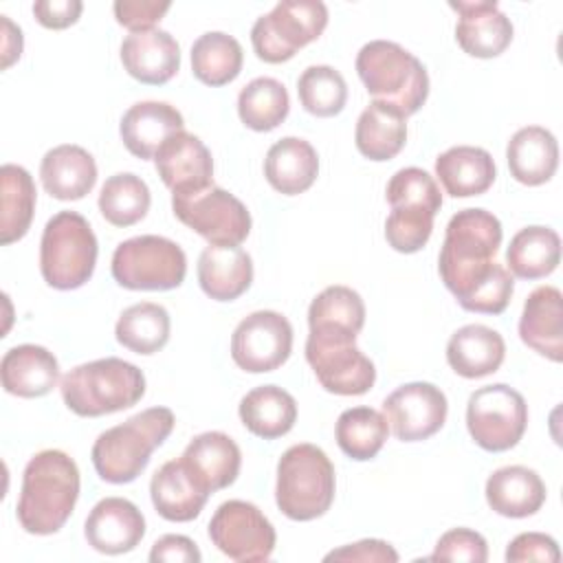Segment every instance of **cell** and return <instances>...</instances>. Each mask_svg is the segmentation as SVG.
<instances>
[{
  "mask_svg": "<svg viewBox=\"0 0 563 563\" xmlns=\"http://www.w3.org/2000/svg\"><path fill=\"white\" fill-rule=\"evenodd\" d=\"M180 460L207 493L231 486L242 466L240 446L222 431H205L196 435L183 451Z\"/></svg>",
  "mask_w": 563,
  "mask_h": 563,
  "instance_id": "cell-20",
  "label": "cell"
},
{
  "mask_svg": "<svg viewBox=\"0 0 563 563\" xmlns=\"http://www.w3.org/2000/svg\"><path fill=\"white\" fill-rule=\"evenodd\" d=\"M290 110L288 90L273 77H257L249 81L238 95L240 121L255 132L275 130Z\"/></svg>",
  "mask_w": 563,
  "mask_h": 563,
  "instance_id": "cell-40",
  "label": "cell"
},
{
  "mask_svg": "<svg viewBox=\"0 0 563 563\" xmlns=\"http://www.w3.org/2000/svg\"><path fill=\"white\" fill-rule=\"evenodd\" d=\"M559 559H561V552L556 541L543 532H521L506 548L508 563H523V561L556 563Z\"/></svg>",
  "mask_w": 563,
  "mask_h": 563,
  "instance_id": "cell-47",
  "label": "cell"
},
{
  "mask_svg": "<svg viewBox=\"0 0 563 563\" xmlns=\"http://www.w3.org/2000/svg\"><path fill=\"white\" fill-rule=\"evenodd\" d=\"M488 506L510 519H523L541 510L545 504V484L539 477L537 471L512 464L497 468L488 479L484 488Z\"/></svg>",
  "mask_w": 563,
  "mask_h": 563,
  "instance_id": "cell-27",
  "label": "cell"
},
{
  "mask_svg": "<svg viewBox=\"0 0 563 563\" xmlns=\"http://www.w3.org/2000/svg\"><path fill=\"white\" fill-rule=\"evenodd\" d=\"M84 534L88 545L101 554H125L145 537V517L130 499L103 497L86 517Z\"/></svg>",
  "mask_w": 563,
  "mask_h": 563,
  "instance_id": "cell-17",
  "label": "cell"
},
{
  "mask_svg": "<svg viewBox=\"0 0 563 563\" xmlns=\"http://www.w3.org/2000/svg\"><path fill=\"white\" fill-rule=\"evenodd\" d=\"M501 238V222L486 209H462L446 224L438 271L446 290L468 312L501 314L510 303L512 275L493 260Z\"/></svg>",
  "mask_w": 563,
  "mask_h": 563,
  "instance_id": "cell-1",
  "label": "cell"
},
{
  "mask_svg": "<svg viewBox=\"0 0 563 563\" xmlns=\"http://www.w3.org/2000/svg\"><path fill=\"white\" fill-rule=\"evenodd\" d=\"M429 559L431 561L484 563L488 559V545L479 532H475L471 528H453L438 539L435 550Z\"/></svg>",
  "mask_w": 563,
  "mask_h": 563,
  "instance_id": "cell-45",
  "label": "cell"
},
{
  "mask_svg": "<svg viewBox=\"0 0 563 563\" xmlns=\"http://www.w3.org/2000/svg\"><path fill=\"white\" fill-rule=\"evenodd\" d=\"M169 2H152V0H117L112 4L114 18L130 33H141L154 29V24L169 11Z\"/></svg>",
  "mask_w": 563,
  "mask_h": 563,
  "instance_id": "cell-46",
  "label": "cell"
},
{
  "mask_svg": "<svg viewBox=\"0 0 563 563\" xmlns=\"http://www.w3.org/2000/svg\"><path fill=\"white\" fill-rule=\"evenodd\" d=\"M433 213L416 207H394L385 220V240L398 253L420 251L433 231Z\"/></svg>",
  "mask_w": 563,
  "mask_h": 563,
  "instance_id": "cell-44",
  "label": "cell"
},
{
  "mask_svg": "<svg viewBox=\"0 0 563 563\" xmlns=\"http://www.w3.org/2000/svg\"><path fill=\"white\" fill-rule=\"evenodd\" d=\"M449 413L446 396L433 383L400 385L383 400V416L391 433L402 442H420L435 435Z\"/></svg>",
  "mask_w": 563,
  "mask_h": 563,
  "instance_id": "cell-15",
  "label": "cell"
},
{
  "mask_svg": "<svg viewBox=\"0 0 563 563\" xmlns=\"http://www.w3.org/2000/svg\"><path fill=\"white\" fill-rule=\"evenodd\" d=\"M185 130L183 114L165 101H139L121 117L119 134L130 154L141 161L154 158L156 152L178 132Z\"/></svg>",
  "mask_w": 563,
  "mask_h": 563,
  "instance_id": "cell-19",
  "label": "cell"
},
{
  "mask_svg": "<svg viewBox=\"0 0 563 563\" xmlns=\"http://www.w3.org/2000/svg\"><path fill=\"white\" fill-rule=\"evenodd\" d=\"M2 18V68H9L22 55V31L7 15Z\"/></svg>",
  "mask_w": 563,
  "mask_h": 563,
  "instance_id": "cell-51",
  "label": "cell"
},
{
  "mask_svg": "<svg viewBox=\"0 0 563 563\" xmlns=\"http://www.w3.org/2000/svg\"><path fill=\"white\" fill-rule=\"evenodd\" d=\"M59 391L73 413L99 418L134 407L145 394V376L136 365L106 356L66 372Z\"/></svg>",
  "mask_w": 563,
  "mask_h": 563,
  "instance_id": "cell-4",
  "label": "cell"
},
{
  "mask_svg": "<svg viewBox=\"0 0 563 563\" xmlns=\"http://www.w3.org/2000/svg\"><path fill=\"white\" fill-rule=\"evenodd\" d=\"M297 95L306 112H310L312 117L328 119L345 108L347 84L336 68L328 64H317L308 66L299 75Z\"/></svg>",
  "mask_w": 563,
  "mask_h": 563,
  "instance_id": "cell-42",
  "label": "cell"
},
{
  "mask_svg": "<svg viewBox=\"0 0 563 563\" xmlns=\"http://www.w3.org/2000/svg\"><path fill=\"white\" fill-rule=\"evenodd\" d=\"M334 466L323 449L301 442L286 449L277 462L275 501L292 521H312L334 501Z\"/></svg>",
  "mask_w": 563,
  "mask_h": 563,
  "instance_id": "cell-6",
  "label": "cell"
},
{
  "mask_svg": "<svg viewBox=\"0 0 563 563\" xmlns=\"http://www.w3.org/2000/svg\"><path fill=\"white\" fill-rule=\"evenodd\" d=\"M506 356L504 336L482 323L455 330L446 343V361L462 378H484L495 374Z\"/></svg>",
  "mask_w": 563,
  "mask_h": 563,
  "instance_id": "cell-28",
  "label": "cell"
},
{
  "mask_svg": "<svg viewBox=\"0 0 563 563\" xmlns=\"http://www.w3.org/2000/svg\"><path fill=\"white\" fill-rule=\"evenodd\" d=\"M79 499V468L59 449L35 453L22 473L18 521L29 534H55L64 528Z\"/></svg>",
  "mask_w": 563,
  "mask_h": 563,
  "instance_id": "cell-2",
  "label": "cell"
},
{
  "mask_svg": "<svg viewBox=\"0 0 563 563\" xmlns=\"http://www.w3.org/2000/svg\"><path fill=\"white\" fill-rule=\"evenodd\" d=\"M356 150L376 163L394 158L407 141V117L385 101H372L354 130Z\"/></svg>",
  "mask_w": 563,
  "mask_h": 563,
  "instance_id": "cell-32",
  "label": "cell"
},
{
  "mask_svg": "<svg viewBox=\"0 0 563 563\" xmlns=\"http://www.w3.org/2000/svg\"><path fill=\"white\" fill-rule=\"evenodd\" d=\"M561 290L554 286L534 288L519 319L521 341L537 354L561 363L563 358V303Z\"/></svg>",
  "mask_w": 563,
  "mask_h": 563,
  "instance_id": "cell-22",
  "label": "cell"
},
{
  "mask_svg": "<svg viewBox=\"0 0 563 563\" xmlns=\"http://www.w3.org/2000/svg\"><path fill=\"white\" fill-rule=\"evenodd\" d=\"M325 561H363V563H396L398 552L380 539H363L323 556Z\"/></svg>",
  "mask_w": 563,
  "mask_h": 563,
  "instance_id": "cell-48",
  "label": "cell"
},
{
  "mask_svg": "<svg viewBox=\"0 0 563 563\" xmlns=\"http://www.w3.org/2000/svg\"><path fill=\"white\" fill-rule=\"evenodd\" d=\"M169 312L154 301H141L125 308L114 325L117 341L134 354H156L169 341Z\"/></svg>",
  "mask_w": 563,
  "mask_h": 563,
  "instance_id": "cell-36",
  "label": "cell"
},
{
  "mask_svg": "<svg viewBox=\"0 0 563 563\" xmlns=\"http://www.w3.org/2000/svg\"><path fill=\"white\" fill-rule=\"evenodd\" d=\"M528 427V405L510 385L475 389L466 402V429L477 446L501 453L519 444Z\"/></svg>",
  "mask_w": 563,
  "mask_h": 563,
  "instance_id": "cell-10",
  "label": "cell"
},
{
  "mask_svg": "<svg viewBox=\"0 0 563 563\" xmlns=\"http://www.w3.org/2000/svg\"><path fill=\"white\" fill-rule=\"evenodd\" d=\"M97 238L88 220L77 211L55 213L40 242V273L51 288H81L95 273Z\"/></svg>",
  "mask_w": 563,
  "mask_h": 563,
  "instance_id": "cell-7",
  "label": "cell"
},
{
  "mask_svg": "<svg viewBox=\"0 0 563 563\" xmlns=\"http://www.w3.org/2000/svg\"><path fill=\"white\" fill-rule=\"evenodd\" d=\"M308 325L317 332L356 336L365 325V303L350 286H328L312 299L308 308Z\"/></svg>",
  "mask_w": 563,
  "mask_h": 563,
  "instance_id": "cell-38",
  "label": "cell"
},
{
  "mask_svg": "<svg viewBox=\"0 0 563 563\" xmlns=\"http://www.w3.org/2000/svg\"><path fill=\"white\" fill-rule=\"evenodd\" d=\"M209 539L224 556L240 563H255L271 559L277 534L255 504L229 499L213 512Z\"/></svg>",
  "mask_w": 563,
  "mask_h": 563,
  "instance_id": "cell-13",
  "label": "cell"
},
{
  "mask_svg": "<svg viewBox=\"0 0 563 563\" xmlns=\"http://www.w3.org/2000/svg\"><path fill=\"white\" fill-rule=\"evenodd\" d=\"M306 361L321 387L336 396H361L374 387L376 367L356 347V336L310 330Z\"/></svg>",
  "mask_w": 563,
  "mask_h": 563,
  "instance_id": "cell-11",
  "label": "cell"
},
{
  "mask_svg": "<svg viewBox=\"0 0 563 563\" xmlns=\"http://www.w3.org/2000/svg\"><path fill=\"white\" fill-rule=\"evenodd\" d=\"M211 493H207L187 471L183 460L165 462L150 482V497L156 512L176 523L196 519Z\"/></svg>",
  "mask_w": 563,
  "mask_h": 563,
  "instance_id": "cell-25",
  "label": "cell"
},
{
  "mask_svg": "<svg viewBox=\"0 0 563 563\" xmlns=\"http://www.w3.org/2000/svg\"><path fill=\"white\" fill-rule=\"evenodd\" d=\"M174 424L172 409L150 407L106 429L90 451L97 475L108 484L134 482L145 471L152 453L169 438Z\"/></svg>",
  "mask_w": 563,
  "mask_h": 563,
  "instance_id": "cell-3",
  "label": "cell"
},
{
  "mask_svg": "<svg viewBox=\"0 0 563 563\" xmlns=\"http://www.w3.org/2000/svg\"><path fill=\"white\" fill-rule=\"evenodd\" d=\"M156 172L172 196H189L213 185L209 147L189 132L174 134L154 156Z\"/></svg>",
  "mask_w": 563,
  "mask_h": 563,
  "instance_id": "cell-16",
  "label": "cell"
},
{
  "mask_svg": "<svg viewBox=\"0 0 563 563\" xmlns=\"http://www.w3.org/2000/svg\"><path fill=\"white\" fill-rule=\"evenodd\" d=\"M242 424L262 440L286 435L297 420L295 398L277 385H260L251 389L238 407Z\"/></svg>",
  "mask_w": 563,
  "mask_h": 563,
  "instance_id": "cell-33",
  "label": "cell"
},
{
  "mask_svg": "<svg viewBox=\"0 0 563 563\" xmlns=\"http://www.w3.org/2000/svg\"><path fill=\"white\" fill-rule=\"evenodd\" d=\"M356 73L376 101L394 106L405 117L416 114L429 97L427 68L396 42H367L356 55Z\"/></svg>",
  "mask_w": 563,
  "mask_h": 563,
  "instance_id": "cell-5",
  "label": "cell"
},
{
  "mask_svg": "<svg viewBox=\"0 0 563 563\" xmlns=\"http://www.w3.org/2000/svg\"><path fill=\"white\" fill-rule=\"evenodd\" d=\"M112 277L128 290H172L187 275L185 251L161 235H136L112 253Z\"/></svg>",
  "mask_w": 563,
  "mask_h": 563,
  "instance_id": "cell-8",
  "label": "cell"
},
{
  "mask_svg": "<svg viewBox=\"0 0 563 563\" xmlns=\"http://www.w3.org/2000/svg\"><path fill=\"white\" fill-rule=\"evenodd\" d=\"M2 218H0V242L13 244L22 240L31 227L35 213V183L31 174L13 163L2 165Z\"/></svg>",
  "mask_w": 563,
  "mask_h": 563,
  "instance_id": "cell-37",
  "label": "cell"
},
{
  "mask_svg": "<svg viewBox=\"0 0 563 563\" xmlns=\"http://www.w3.org/2000/svg\"><path fill=\"white\" fill-rule=\"evenodd\" d=\"M319 174L317 150L299 136H284L273 143L264 158V176L268 185L284 194L297 196L312 187Z\"/></svg>",
  "mask_w": 563,
  "mask_h": 563,
  "instance_id": "cell-30",
  "label": "cell"
},
{
  "mask_svg": "<svg viewBox=\"0 0 563 563\" xmlns=\"http://www.w3.org/2000/svg\"><path fill=\"white\" fill-rule=\"evenodd\" d=\"M292 352V325L275 310H257L244 317L231 334L233 363L251 374L282 367Z\"/></svg>",
  "mask_w": 563,
  "mask_h": 563,
  "instance_id": "cell-14",
  "label": "cell"
},
{
  "mask_svg": "<svg viewBox=\"0 0 563 563\" xmlns=\"http://www.w3.org/2000/svg\"><path fill=\"white\" fill-rule=\"evenodd\" d=\"M389 435V424L385 416L372 407L345 409L334 427V438L339 449L356 460L367 462L378 455Z\"/></svg>",
  "mask_w": 563,
  "mask_h": 563,
  "instance_id": "cell-39",
  "label": "cell"
},
{
  "mask_svg": "<svg viewBox=\"0 0 563 563\" xmlns=\"http://www.w3.org/2000/svg\"><path fill=\"white\" fill-rule=\"evenodd\" d=\"M561 262V238L554 229L532 224L517 231L506 251L508 273L519 279H541Z\"/></svg>",
  "mask_w": 563,
  "mask_h": 563,
  "instance_id": "cell-34",
  "label": "cell"
},
{
  "mask_svg": "<svg viewBox=\"0 0 563 563\" xmlns=\"http://www.w3.org/2000/svg\"><path fill=\"white\" fill-rule=\"evenodd\" d=\"M435 176L451 198H471L490 189L497 169L484 147L455 145L435 158Z\"/></svg>",
  "mask_w": 563,
  "mask_h": 563,
  "instance_id": "cell-31",
  "label": "cell"
},
{
  "mask_svg": "<svg viewBox=\"0 0 563 563\" xmlns=\"http://www.w3.org/2000/svg\"><path fill=\"white\" fill-rule=\"evenodd\" d=\"M200 559L198 545L185 534H163L150 550L152 563H198Z\"/></svg>",
  "mask_w": 563,
  "mask_h": 563,
  "instance_id": "cell-49",
  "label": "cell"
},
{
  "mask_svg": "<svg viewBox=\"0 0 563 563\" xmlns=\"http://www.w3.org/2000/svg\"><path fill=\"white\" fill-rule=\"evenodd\" d=\"M328 26V7L319 0H282L260 15L251 29L255 55L266 64H282L314 42Z\"/></svg>",
  "mask_w": 563,
  "mask_h": 563,
  "instance_id": "cell-9",
  "label": "cell"
},
{
  "mask_svg": "<svg viewBox=\"0 0 563 563\" xmlns=\"http://www.w3.org/2000/svg\"><path fill=\"white\" fill-rule=\"evenodd\" d=\"M0 378L7 394L18 398H40L57 385L59 363L55 354L42 345H15L2 356Z\"/></svg>",
  "mask_w": 563,
  "mask_h": 563,
  "instance_id": "cell-23",
  "label": "cell"
},
{
  "mask_svg": "<svg viewBox=\"0 0 563 563\" xmlns=\"http://www.w3.org/2000/svg\"><path fill=\"white\" fill-rule=\"evenodd\" d=\"M253 260L242 246L209 244L198 257V284L216 301H233L251 288Z\"/></svg>",
  "mask_w": 563,
  "mask_h": 563,
  "instance_id": "cell-24",
  "label": "cell"
},
{
  "mask_svg": "<svg viewBox=\"0 0 563 563\" xmlns=\"http://www.w3.org/2000/svg\"><path fill=\"white\" fill-rule=\"evenodd\" d=\"M244 64L240 42L222 31L202 33L191 44V73L205 86L218 88L231 84Z\"/></svg>",
  "mask_w": 563,
  "mask_h": 563,
  "instance_id": "cell-35",
  "label": "cell"
},
{
  "mask_svg": "<svg viewBox=\"0 0 563 563\" xmlns=\"http://www.w3.org/2000/svg\"><path fill=\"white\" fill-rule=\"evenodd\" d=\"M510 176L528 187L548 183L559 167V143L554 134L541 125L517 130L506 147Z\"/></svg>",
  "mask_w": 563,
  "mask_h": 563,
  "instance_id": "cell-29",
  "label": "cell"
},
{
  "mask_svg": "<svg viewBox=\"0 0 563 563\" xmlns=\"http://www.w3.org/2000/svg\"><path fill=\"white\" fill-rule=\"evenodd\" d=\"M457 11L455 40L460 48L479 59L501 55L512 42V22L499 11L497 2H449Z\"/></svg>",
  "mask_w": 563,
  "mask_h": 563,
  "instance_id": "cell-18",
  "label": "cell"
},
{
  "mask_svg": "<svg viewBox=\"0 0 563 563\" xmlns=\"http://www.w3.org/2000/svg\"><path fill=\"white\" fill-rule=\"evenodd\" d=\"M172 211L209 244L240 246L251 233V213L244 202L216 185L189 196H172Z\"/></svg>",
  "mask_w": 563,
  "mask_h": 563,
  "instance_id": "cell-12",
  "label": "cell"
},
{
  "mask_svg": "<svg viewBox=\"0 0 563 563\" xmlns=\"http://www.w3.org/2000/svg\"><path fill=\"white\" fill-rule=\"evenodd\" d=\"M84 4L79 0H37L33 4L35 20L53 31L68 29L79 20Z\"/></svg>",
  "mask_w": 563,
  "mask_h": 563,
  "instance_id": "cell-50",
  "label": "cell"
},
{
  "mask_svg": "<svg viewBox=\"0 0 563 563\" xmlns=\"http://www.w3.org/2000/svg\"><path fill=\"white\" fill-rule=\"evenodd\" d=\"M121 64L136 81L163 86L180 68V48L178 42L161 29L130 33L121 44Z\"/></svg>",
  "mask_w": 563,
  "mask_h": 563,
  "instance_id": "cell-21",
  "label": "cell"
},
{
  "mask_svg": "<svg viewBox=\"0 0 563 563\" xmlns=\"http://www.w3.org/2000/svg\"><path fill=\"white\" fill-rule=\"evenodd\" d=\"M150 187L136 174L123 172L110 176L99 191V211L112 227H132L150 211Z\"/></svg>",
  "mask_w": 563,
  "mask_h": 563,
  "instance_id": "cell-41",
  "label": "cell"
},
{
  "mask_svg": "<svg viewBox=\"0 0 563 563\" xmlns=\"http://www.w3.org/2000/svg\"><path fill=\"white\" fill-rule=\"evenodd\" d=\"M40 180L57 200H81L97 183V163L79 145H57L40 163Z\"/></svg>",
  "mask_w": 563,
  "mask_h": 563,
  "instance_id": "cell-26",
  "label": "cell"
},
{
  "mask_svg": "<svg viewBox=\"0 0 563 563\" xmlns=\"http://www.w3.org/2000/svg\"><path fill=\"white\" fill-rule=\"evenodd\" d=\"M387 202L394 207H416L431 211L433 216L442 207V194L435 178L420 167L398 169L385 189Z\"/></svg>",
  "mask_w": 563,
  "mask_h": 563,
  "instance_id": "cell-43",
  "label": "cell"
}]
</instances>
